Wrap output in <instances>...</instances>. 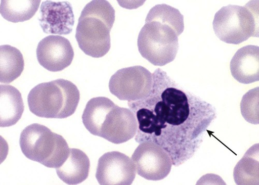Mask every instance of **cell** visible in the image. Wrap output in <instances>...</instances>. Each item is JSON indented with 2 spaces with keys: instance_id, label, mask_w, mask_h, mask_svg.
Masks as SVG:
<instances>
[{
  "instance_id": "1",
  "label": "cell",
  "mask_w": 259,
  "mask_h": 185,
  "mask_svg": "<svg viewBox=\"0 0 259 185\" xmlns=\"http://www.w3.org/2000/svg\"><path fill=\"white\" fill-rule=\"evenodd\" d=\"M152 90L145 98L128 101L137 119L138 143L153 142L178 167L200 148L204 134L217 118L215 108L189 92L158 69L153 73Z\"/></svg>"
},
{
  "instance_id": "2",
  "label": "cell",
  "mask_w": 259,
  "mask_h": 185,
  "mask_svg": "<svg viewBox=\"0 0 259 185\" xmlns=\"http://www.w3.org/2000/svg\"><path fill=\"white\" fill-rule=\"evenodd\" d=\"M115 20V11L107 1L95 0L85 6L78 19L75 37L85 55L98 58L109 52Z\"/></svg>"
},
{
  "instance_id": "3",
  "label": "cell",
  "mask_w": 259,
  "mask_h": 185,
  "mask_svg": "<svg viewBox=\"0 0 259 185\" xmlns=\"http://www.w3.org/2000/svg\"><path fill=\"white\" fill-rule=\"evenodd\" d=\"M80 92L71 81L58 79L34 87L28 96L30 112L41 118L63 119L75 112Z\"/></svg>"
},
{
  "instance_id": "4",
  "label": "cell",
  "mask_w": 259,
  "mask_h": 185,
  "mask_svg": "<svg viewBox=\"0 0 259 185\" xmlns=\"http://www.w3.org/2000/svg\"><path fill=\"white\" fill-rule=\"evenodd\" d=\"M19 145L28 159L49 168L61 167L70 154L68 144L63 136L38 123L24 129L20 134Z\"/></svg>"
},
{
  "instance_id": "5",
  "label": "cell",
  "mask_w": 259,
  "mask_h": 185,
  "mask_svg": "<svg viewBox=\"0 0 259 185\" xmlns=\"http://www.w3.org/2000/svg\"><path fill=\"white\" fill-rule=\"evenodd\" d=\"M244 7L229 5L215 13L213 29L223 42L239 44L250 37H258V4Z\"/></svg>"
},
{
  "instance_id": "6",
  "label": "cell",
  "mask_w": 259,
  "mask_h": 185,
  "mask_svg": "<svg viewBox=\"0 0 259 185\" xmlns=\"http://www.w3.org/2000/svg\"><path fill=\"white\" fill-rule=\"evenodd\" d=\"M180 35L167 24L146 19L138 39L139 52L153 65L164 66L176 59L179 50Z\"/></svg>"
},
{
  "instance_id": "7",
  "label": "cell",
  "mask_w": 259,
  "mask_h": 185,
  "mask_svg": "<svg viewBox=\"0 0 259 185\" xmlns=\"http://www.w3.org/2000/svg\"><path fill=\"white\" fill-rule=\"evenodd\" d=\"M153 74L142 66L117 71L109 82L110 92L120 100L136 101L146 98L152 90Z\"/></svg>"
},
{
  "instance_id": "8",
  "label": "cell",
  "mask_w": 259,
  "mask_h": 185,
  "mask_svg": "<svg viewBox=\"0 0 259 185\" xmlns=\"http://www.w3.org/2000/svg\"><path fill=\"white\" fill-rule=\"evenodd\" d=\"M132 160L138 175L149 180L165 178L172 166L168 154L153 142L140 143L132 156Z\"/></svg>"
},
{
  "instance_id": "9",
  "label": "cell",
  "mask_w": 259,
  "mask_h": 185,
  "mask_svg": "<svg viewBox=\"0 0 259 185\" xmlns=\"http://www.w3.org/2000/svg\"><path fill=\"white\" fill-rule=\"evenodd\" d=\"M133 160L117 151L108 152L101 156L96 174L100 184H132L136 176Z\"/></svg>"
},
{
  "instance_id": "10",
  "label": "cell",
  "mask_w": 259,
  "mask_h": 185,
  "mask_svg": "<svg viewBox=\"0 0 259 185\" xmlns=\"http://www.w3.org/2000/svg\"><path fill=\"white\" fill-rule=\"evenodd\" d=\"M40 65L47 70L56 72L72 64L74 52L70 41L60 35H49L42 39L36 49Z\"/></svg>"
},
{
  "instance_id": "11",
  "label": "cell",
  "mask_w": 259,
  "mask_h": 185,
  "mask_svg": "<svg viewBox=\"0 0 259 185\" xmlns=\"http://www.w3.org/2000/svg\"><path fill=\"white\" fill-rule=\"evenodd\" d=\"M138 128L137 119L131 110L115 105L108 113L102 126L99 136L115 145L132 139Z\"/></svg>"
},
{
  "instance_id": "12",
  "label": "cell",
  "mask_w": 259,
  "mask_h": 185,
  "mask_svg": "<svg viewBox=\"0 0 259 185\" xmlns=\"http://www.w3.org/2000/svg\"><path fill=\"white\" fill-rule=\"evenodd\" d=\"M39 25L47 34L67 35L72 32L74 15L71 4L66 1H45L40 7Z\"/></svg>"
},
{
  "instance_id": "13",
  "label": "cell",
  "mask_w": 259,
  "mask_h": 185,
  "mask_svg": "<svg viewBox=\"0 0 259 185\" xmlns=\"http://www.w3.org/2000/svg\"><path fill=\"white\" fill-rule=\"evenodd\" d=\"M230 70L232 76L240 83L258 81V47L247 45L237 51L231 61Z\"/></svg>"
},
{
  "instance_id": "14",
  "label": "cell",
  "mask_w": 259,
  "mask_h": 185,
  "mask_svg": "<svg viewBox=\"0 0 259 185\" xmlns=\"http://www.w3.org/2000/svg\"><path fill=\"white\" fill-rule=\"evenodd\" d=\"M25 106L22 96L15 87L0 85V126L11 127L20 119Z\"/></svg>"
},
{
  "instance_id": "15",
  "label": "cell",
  "mask_w": 259,
  "mask_h": 185,
  "mask_svg": "<svg viewBox=\"0 0 259 185\" xmlns=\"http://www.w3.org/2000/svg\"><path fill=\"white\" fill-rule=\"evenodd\" d=\"M90 168L89 157L79 149H71L68 158L61 167L56 169V172L64 182L77 184L88 178Z\"/></svg>"
},
{
  "instance_id": "16",
  "label": "cell",
  "mask_w": 259,
  "mask_h": 185,
  "mask_svg": "<svg viewBox=\"0 0 259 185\" xmlns=\"http://www.w3.org/2000/svg\"><path fill=\"white\" fill-rule=\"evenodd\" d=\"M115 106L110 99L99 97L91 99L82 115L85 128L92 134L99 136L101 128L108 113Z\"/></svg>"
},
{
  "instance_id": "17",
  "label": "cell",
  "mask_w": 259,
  "mask_h": 185,
  "mask_svg": "<svg viewBox=\"0 0 259 185\" xmlns=\"http://www.w3.org/2000/svg\"><path fill=\"white\" fill-rule=\"evenodd\" d=\"M24 57L19 50L9 45L0 47V82L9 84L24 70Z\"/></svg>"
},
{
  "instance_id": "18",
  "label": "cell",
  "mask_w": 259,
  "mask_h": 185,
  "mask_svg": "<svg viewBox=\"0 0 259 185\" xmlns=\"http://www.w3.org/2000/svg\"><path fill=\"white\" fill-rule=\"evenodd\" d=\"M40 2V0H2L0 12L9 22H24L36 14Z\"/></svg>"
},
{
  "instance_id": "19",
  "label": "cell",
  "mask_w": 259,
  "mask_h": 185,
  "mask_svg": "<svg viewBox=\"0 0 259 185\" xmlns=\"http://www.w3.org/2000/svg\"><path fill=\"white\" fill-rule=\"evenodd\" d=\"M237 184H258V143L250 148L234 169Z\"/></svg>"
},
{
  "instance_id": "20",
  "label": "cell",
  "mask_w": 259,
  "mask_h": 185,
  "mask_svg": "<svg viewBox=\"0 0 259 185\" xmlns=\"http://www.w3.org/2000/svg\"><path fill=\"white\" fill-rule=\"evenodd\" d=\"M146 19L159 20L174 27L181 35L184 30V16L177 9L165 4L151 9Z\"/></svg>"
},
{
  "instance_id": "21",
  "label": "cell",
  "mask_w": 259,
  "mask_h": 185,
  "mask_svg": "<svg viewBox=\"0 0 259 185\" xmlns=\"http://www.w3.org/2000/svg\"><path fill=\"white\" fill-rule=\"evenodd\" d=\"M258 90V87L249 90L243 97L241 103L243 117L253 125L259 123Z\"/></svg>"
}]
</instances>
